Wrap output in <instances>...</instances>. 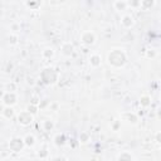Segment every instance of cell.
Segmentation results:
<instances>
[{
    "label": "cell",
    "instance_id": "6da1fadb",
    "mask_svg": "<svg viewBox=\"0 0 161 161\" xmlns=\"http://www.w3.org/2000/svg\"><path fill=\"white\" fill-rule=\"evenodd\" d=\"M82 42L84 43V44H93L94 43V34L91 33V32H84L82 34Z\"/></svg>",
    "mask_w": 161,
    "mask_h": 161
},
{
    "label": "cell",
    "instance_id": "7a4b0ae2",
    "mask_svg": "<svg viewBox=\"0 0 161 161\" xmlns=\"http://www.w3.org/2000/svg\"><path fill=\"white\" fill-rule=\"evenodd\" d=\"M121 23H122V25H123L125 28H131V27L133 25L135 22H133V18L127 14V15H123V17H122V19H121Z\"/></svg>",
    "mask_w": 161,
    "mask_h": 161
},
{
    "label": "cell",
    "instance_id": "3957f363",
    "mask_svg": "<svg viewBox=\"0 0 161 161\" xmlns=\"http://www.w3.org/2000/svg\"><path fill=\"white\" fill-rule=\"evenodd\" d=\"M113 8L116 10H126L128 8V1H123V0H117V1L113 3Z\"/></svg>",
    "mask_w": 161,
    "mask_h": 161
},
{
    "label": "cell",
    "instance_id": "277c9868",
    "mask_svg": "<svg viewBox=\"0 0 161 161\" xmlns=\"http://www.w3.org/2000/svg\"><path fill=\"white\" fill-rule=\"evenodd\" d=\"M152 5H155V1H141V8L144 9H147Z\"/></svg>",
    "mask_w": 161,
    "mask_h": 161
},
{
    "label": "cell",
    "instance_id": "5b68a950",
    "mask_svg": "<svg viewBox=\"0 0 161 161\" xmlns=\"http://www.w3.org/2000/svg\"><path fill=\"white\" fill-rule=\"evenodd\" d=\"M27 6H30V8H34V6H38L40 5V3H25Z\"/></svg>",
    "mask_w": 161,
    "mask_h": 161
}]
</instances>
